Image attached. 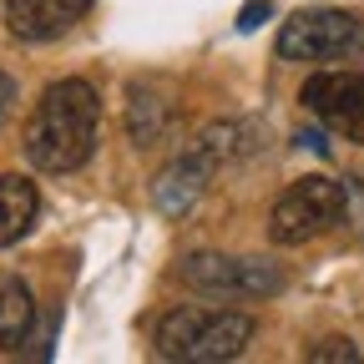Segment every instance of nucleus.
<instances>
[{
  "mask_svg": "<svg viewBox=\"0 0 364 364\" xmlns=\"http://www.w3.org/2000/svg\"><path fill=\"white\" fill-rule=\"evenodd\" d=\"M253 314L243 309H208V304H182L167 309L152 329V349L177 364H223L238 359L253 344Z\"/></svg>",
  "mask_w": 364,
  "mask_h": 364,
  "instance_id": "f03ea898",
  "label": "nucleus"
},
{
  "mask_svg": "<svg viewBox=\"0 0 364 364\" xmlns=\"http://www.w3.org/2000/svg\"><path fill=\"white\" fill-rule=\"evenodd\" d=\"M268 11H273V0H248V6H243V16H238V31H258Z\"/></svg>",
  "mask_w": 364,
  "mask_h": 364,
  "instance_id": "4468645a",
  "label": "nucleus"
},
{
  "mask_svg": "<svg viewBox=\"0 0 364 364\" xmlns=\"http://www.w3.org/2000/svg\"><path fill=\"white\" fill-rule=\"evenodd\" d=\"M41 213V193L36 182L21 172H0V248H11L31 233V223Z\"/></svg>",
  "mask_w": 364,
  "mask_h": 364,
  "instance_id": "9d476101",
  "label": "nucleus"
},
{
  "mask_svg": "<svg viewBox=\"0 0 364 364\" xmlns=\"http://www.w3.org/2000/svg\"><path fill=\"white\" fill-rule=\"evenodd\" d=\"M97 132H102V97L97 86L81 81V76H61L41 91V102L26 122L21 136V152L36 172H51L66 177L76 167L91 162L97 152Z\"/></svg>",
  "mask_w": 364,
  "mask_h": 364,
  "instance_id": "f257e3e1",
  "label": "nucleus"
},
{
  "mask_svg": "<svg viewBox=\"0 0 364 364\" xmlns=\"http://www.w3.org/2000/svg\"><path fill=\"white\" fill-rule=\"evenodd\" d=\"M127 132H132L136 147H157L172 132V102L162 97V91H152L147 81H136L127 91Z\"/></svg>",
  "mask_w": 364,
  "mask_h": 364,
  "instance_id": "9b49d317",
  "label": "nucleus"
},
{
  "mask_svg": "<svg viewBox=\"0 0 364 364\" xmlns=\"http://www.w3.org/2000/svg\"><path fill=\"white\" fill-rule=\"evenodd\" d=\"M364 51V21L349 11H299L279 31L284 61H344Z\"/></svg>",
  "mask_w": 364,
  "mask_h": 364,
  "instance_id": "39448f33",
  "label": "nucleus"
},
{
  "mask_svg": "<svg viewBox=\"0 0 364 364\" xmlns=\"http://www.w3.org/2000/svg\"><path fill=\"white\" fill-rule=\"evenodd\" d=\"M218 177V167L193 147L188 157H177V162H167V172L152 182V203H157V213L162 218H188L203 198H208V182Z\"/></svg>",
  "mask_w": 364,
  "mask_h": 364,
  "instance_id": "6e6552de",
  "label": "nucleus"
},
{
  "mask_svg": "<svg viewBox=\"0 0 364 364\" xmlns=\"http://www.w3.org/2000/svg\"><path fill=\"white\" fill-rule=\"evenodd\" d=\"M36 334V294L26 279L16 273H0V349L21 354Z\"/></svg>",
  "mask_w": 364,
  "mask_h": 364,
  "instance_id": "1a4fd4ad",
  "label": "nucleus"
},
{
  "mask_svg": "<svg viewBox=\"0 0 364 364\" xmlns=\"http://www.w3.org/2000/svg\"><path fill=\"white\" fill-rule=\"evenodd\" d=\"M309 359H339V364H359L364 354H359V344H354V339H344V334H329V339H318V344L309 349Z\"/></svg>",
  "mask_w": 364,
  "mask_h": 364,
  "instance_id": "ddd939ff",
  "label": "nucleus"
},
{
  "mask_svg": "<svg viewBox=\"0 0 364 364\" xmlns=\"http://www.w3.org/2000/svg\"><path fill=\"white\" fill-rule=\"evenodd\" d=\"M172 279L208 299H268L289 284V273L268 258H228V253H188Z\"/></svg>",
  "mask_w": 364,
  "mask_h": 364,
  "instance_id": "20e7f679",
  "label": "nucleus"
},
{
  "mask_svg": "<svg viewBox=\"0 0 364 364\" xmlns=\"http://www.w3.org/2000/svg\"><path fill=\"white\" fill-rule=\"evenodd\" d=\"M344 208H349V198L334 177H299L268 208V243L273 248H304L314 238H324L329 228H339Z\"/></svg>",
  "mask_w": 364,
  "mask_h": 364,
  "instance_id": "7ed1b4c3",
  "label": "nucleus"
},
{
  "mask_svg": "<svg viewBox=\"0 0 364 364\" xmlns=\"http://www.w3.org/2000/svg\"><path fill=\"white\" fill-rule=\"evenodd\" d=\"M86 11L91 0H6V31L21 46H46L61 41Z\"/></svg>",
  "mask_w": 364,
  "mask_h": 364,
  "instance_id": "0eeeda50",
  "label": "nucleus"
},
{
  "mask_svg": "<svg viewBox=\"0 0 364 364\" xmlns=\"http://www.w3.org/2000/svg\"><path fill=\"white\" fill-rule=\"evenodd\" d=\"M16 97H21V86H16V76L11 71H0V122L11 117V107H16Z\"/></svg>",
  "mask_w": 364,
  "mask_h": 364,
  "instance_id": "2eb2a0df",
  "label": "nucleus"
},
{
  "mask_svg": "<svg viewBox=\"0 0 364 364\" xmlns=\"http://www.w3.org/2000/svg\"><path fill=\"white\" fill-rule=\"evenodd\" d=\"M299 102L329 132H339L344 142L364 147V76L359 71H314L299 91Z\"/></svg>",
  "mask_w": 364,
  "mask_h": 364,
  "instance_id": "423d86ee",
  "label": "nucleus"
},
{
  "mask_svg": "<svg viewBox=\"0 0 364 364\" xmlns=\"http://www.w3.org/2000/svg\"><path fill=\"white\" fill-rule=\"evenodd\" d=\"M198 152L223 172L228 162H243L248 152H258V127L248 117H233V122H213L203 136H198Z\"/></svg>",
  "mask_w": 364,
  "mask_h": 364,
  "instance_id": "f8f14e48",
  "label": "nucleus"
}]
</instances>
